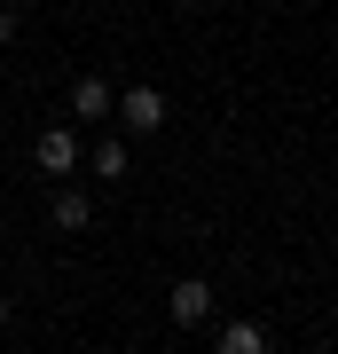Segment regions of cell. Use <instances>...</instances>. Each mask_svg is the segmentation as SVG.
Masks as SVG:
<instances>
[{
  "instance_id": "3",
  "label": "cell",
  "mask_w": 338,
  "mask_h": 354,
  "mask_svg": "<svg viewBox=\"0 0 338 354\" xmlns=\"http://www.w3.org/2000/svg\"><path fill=\"white\" fill-rule=\"evenodd\" d=\"M32 158H39V174H71V165H79V134L71 127H48L32 142Z\"/></svg>"
},
{
  "instance_id": "2",
  "label": "cell",
  "mask_w": 338,
  "mask_h": 354,
  "mask_svg": "<svg viewBox=\"0 0 338 354\" xmlns=\"http://www.w3.org/2000/svg\"><path fill=\"white\" fill-rule=\"evenodd\" d=\"M165 315H173L181 330H189V323H205V315H213V283L181 276V283H173V299H165Z\"/></svg>"
},
{
  "instance_id": "1",
  "label": "cell",
  "mask_w": 338,
  "mask_h": 354,
  "mask_svg": "<svg viewBox=\"0 0 338 354\" xmlns=\"http://www.w3.org/2000/svg\"><path fill=\"white\" fill-rule=\"evenodd\" d=\"M118 118H126L134 134H158V127H165V95H158V87H126V95H118Z\"/></svg>"
},
{
  "instance_id": "5",
  "label": "cell",
  "mask_w": 338,
  "mask_h": 354,
  "mask_svg": "<svg viewBox=\"0 0 338 354\" xmlns=\"http://www.w3.org/2000/svg\"><path fill=\"white\" fill-rule=\"evenodd\" d=\"M48 213H55V228H87V221H95V205L79 197V189H55V205H48Z\"/></svg>"
},
{
  "instance_id": "9",
  "label": "cell",
  "mask_w": 338,
  "mask_h": 354,
  "mask_svg": "<svg viewBox=\"0 0 338 354\" xmlns=\"http://www.w3.org/2000/svg\"><path fill=\"white\" fill-rule=\"evenodd\" d=\"M0 323H8V299H0Z\"/></svg>"
},
{
  "instance_id": "7",
  "label": "cell",
  "mask_w": 338,
  "mask_h": 354,
  "mask_svg": "<svg viewBox=\"0 0 338 354\" xmlns=\"http://www.w3.org/2000/svg\"><path fill=\"white\" fill-rule=\"evenodd\" d=\"M95 174H111V181H126V150H118V142H102V150H95Z\"/></svg>"
},
{
  "instance_id": "6",
  "label": "cell",
  "mask_w": 338,
  "mask_h": 354,
  "mask_svg": "<svg viewBox=\"0 0 338 354\" xmlns=\"http://www.w3.org/2000/svg\"><path fill=\"white\" fill-rule=\"evenodd\" d=\"M260 346H267L260 323H228V330H220V354H260Z\"/></svg>"
},
{
  "instance_id": "4",
  "label": "cell",
  "mask_w": 338,
  "mask_h": 354,
  "mask_svg": "<svg viewBox=\"0 0 338 354\" xmlns=\"http://www.w3.org/2000/svg\"><path fill=\"white\" fill-rule=\"evenodd\" d=\"M71 118H118L111 79H79V87H71Z\"/></svg>"
},
{
  "instance_id": "8",
  "label": "cell",
  "mask_w": 338,
  "mask_h": 354,
  "mask_svg": "<svg viewBox=\"0 0 338 354\" xmlns=\"http://www.w3.org/2000/svg\"><path fill=\"white\" fill-rule=\"evenodd\" d=\"M8 39H16V8H0V48H8Z\"/></svg>"
}]
</instances>
